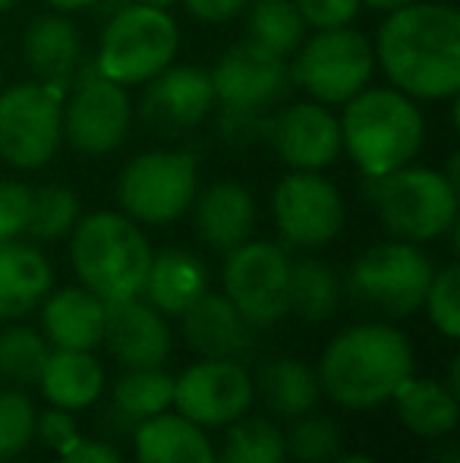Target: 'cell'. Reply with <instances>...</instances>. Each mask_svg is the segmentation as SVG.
Here are the masks:
<instances>
[{"label":"cell","mask_w":460,"mask_h":463,"mask_svg":"<svg viewBox=\"0 0 460 463\" xmlns=\"http://www.w3.org/2000/svg\"><path fill=\"white\" fill-rule=\"evenodd\" d=\"M209 76L218 104H237L252 110H268L294 89L290 63L252 42H239L224 51Z\"/></svg>","instance_id":"obj_16"},{"label":"cell","mask_w":460,"mask_h":463,"mask_svg":"<svg viewBox=\"0 0 460 463\" xmlns=\"http://www.w3.org/2000/svg\"><path fill=\"white\" fill-rule=\"evenodd\" d=\"M32 212V186L19 180H0V243L23 237Z\"/></svg>","instance_id":"obj_39"},{"label":"cell","mask_w":460,"mask_h":463,"mask_svg":"<svg viewBox=\"0 0 460 463\" xmlns=\"http://www.w3.org/2000/svg\"><path fill=\"white\" fill-rule=\"evenodd\" d=\"M290 312L309 325H319L332 318L341 306V278L322 259H296L290 262V293H287Z\"/></svg>","instance_id":"obj_29"},{"label":"cell","mask_w":460,"mask_h":463,"mask_svg":"<svg viewBox=\"0 0 460 463\" xmlns=\"http://www.w3.org/2000/svg\"><path fill=\"white\" fill-rule=\"evenodd\" d=\"M215 129L218 139L230 148H252L268 136V110L237 108V104H215Z\"/></svg>","instance_id":"obj_38"},{"label":"cell","mask_w":460,"mask_h":463,"mask_svg":"<svg viewBox=\"0 0 460 463\" xmlns=\"http://www.w3.org/2000/svg\"><path fill=\"white\" fill-rule=\"evenodd\" d=\"M63 98V139L76 152L99 158L127 142L133 129V104L120 82L99 73L95 61H82Z\"/></svg>","instance_id":"obj_11"},{"label":"cell","mask_w":460,"mask_h":463,"mask_svg":"<svg viewBox=\"0 0 460 463\" xmlns=\"http://www.w3.org/2000/svg\"><path fill=\"white\" fill-rule=\"evenodd\" d=\"M180 51L177 19L158 6L127 4L105 23L95 67L123 89L146 86L167 70Z\"/></svg>","instance_id":"obj_6"},{"label":"cell","mask_w":460,"mask_h":463,"mask_svg":"<svg viewBox=\"0 0 460 463\" xmlns=\"http://www.w3.org/2000/svg\"><path fill=\"white\" fill-rule=\"evenodd\" d=\"M366 195L381 224L407 243H426L457 224V186L442 171L398 167L381 177H366Z\"/></svg>","instance_id":"obj_5"},{"label":"cell","mask_w":460,"mask_h":463,"mask_svg":"<svg viewBox=\"0 0 460 463\" xmlns=\"http://www.w3.org/2000/svg\"><path fill=\"white\" fill-rule=\"evenodd\" d=\"M209 290V269L190 250H161L152 256L142 297L161 316H183Z\"/></svg>","instance_id":"obj_23"},{"label":"cell","mask_w":460,"mask_h":463,"mask_svg":"<svg viewBox=\"0 0 460 463\" xmlns=\"http://www.w3.org/2000/svg\"><path fill=\"white\" fill-rule=\"evenodd\" d=\"M136 463H215V448L202 426L180 413L148 416L136 426Z\"/></svg>","instance_id":"obj_24"},{"label":"cell","mask_w":460,"mask_h":463,"mask_svg":"<svg viewBox=\"0 0 460 463\" xmlns=\"http://www.w3.org/2000/svg\"><path fill=\"white\" fill-rule=\"evenodd\" d=\"M256 382L237 360H202L174 378V403L180 416L202 429L230 426L249 410Z\"/></svg>","instance_id":"obj_14"},{"label":"cell","mask_w":460,"mask_h":463,"mask_svg":"<svg viewBox=\"0 0 460 463\" xmlns=\"http://www.w3.org/2000/svg\"><path fill=\"white\" fill-rule=\"evenodd\" d=\"M44 397L61 410H86L105 394V369L92 350H54L42 369Z\"/></svg>","instance_id":"obj_26"},{"label":"cell","mask_w":460,"mask_h":463,"mask_svg":"<svg viewBox=\"0 0 460 463\" xmlns=\"http://www.w3.org/2000/svg\"><path fill=\"white\" fill-rule=\"evenodd\" d=\"M256 214V199L237 180H218L192 199V221H196L199 240L224 256L252 237Z\"/></svg>","instance_id":"obj_21"},{"label":"cell","mask_w":460,"mask_h":463,"mask_svg":"<svg viewBox=\"0 0 460 463\" xmlns=\"http://www.w3.org/2000/svg\"><path fill=\"white\" fill-rule=\"evenodd\" d=\"M35 403L19 391H0V463L23 454L35 439Z\"/></svg>","instance_id":"obj_36"},{"label":"cell","mask_w":460,"mask_h":463,"mask_svg":"<svg viewBox=\"0 0 460 463\" xmlns=\"http://www.w3.org/2000/svg\"><path fill=\"white\" fill-rule=\"evenodd\" d=\"M218 98L211 89L209 70L199 67H167L146 82L139 101V117L152 133L180 136L202 127L215 110Z\"/></svg>","instance_id":"obj_17"},{"label":"cell","mask_w":460,"mask_h":463,"mask_svg":"<svg viewBox=\"0 0 460 463\" xmlns=\"http://www.w3.org/2000/svg\"><path fill=\"white\" fill-rule=\"evenodd\" d=\"M183 6L192 19H199V23L221 25V23L237 19L239 13H246L249 0H183Z\"/></svg>","instance_id":"obj_42"},{"label":"cell","mask_w":460,"mask_h":463,"mask_svg":"<svg viewBox=\"0 0 460 463\" xmlns=\"http://www.w3.org/2000/svg\"><path fill=\"white\" fill-rule=\"evenodd\" d=\"M436 463H460V454H457V448L455 445H448L442 454L436 458Z\"/></svg>","instance_id":"obj_46"},{"label":"cell","mask_w":460,"mask_h":463,"mask_svg":"<svg viewBox=\"0 0 460 463\" xmlns=\"http://www.w3.org/2000/svg\"><path fill=\"white\" fill-rule=\"evenodd\" d=\"M82 214V205L76 199L73 189L67 186H42L32 189V212H29V224H25V233L32 240H61L67 233H73L76 221Z\"/></svg>","instance_id":"obj_33"},{"label":"cell","mask_w":460,"mask_h":463,"mask_svg":"<svg viewBox=\"0 0 460 463\" xmlns=\"http://www.w3.org/2000/svg\"><path fill=\"white\" fill-rule=\"evenodd\" d=\"M199 193V165L190 152H142L123 167L117 199L136 224H174L192 208Z\"/></svg>","instance_id":"obj_7"},{"label":"cell","mask_w":460,"mask_h":463,"mask_svg":"<svg viewBox=\"0 0 460 463\" xmlns=\"http://www.w3.org/2000/svg\"><path fill=\"white\" fill-rule=\"evenodd\" d=\"M42 4H48L57 13H76V10H89L95 0H42Z\"/></svg>","instance_id":"obj_44"},{"label":"cell","mask_w":460,"mask_h":463,"mask_svg":"<svg viewBox=\"0 0 460 463\" xmlns=\"http://www.w3.org/2000/svg\"><path fill=\"white\" fill-rule=\"evenodd\" d=\"M265 142L294 171H322L344 152L341 120L319 101H294L268 117Z\"/></svg>","instance_id":"obj_15"},{"label":"cell","mask_w":460,"mask_h":463,"mask_svg":"<svg viewBox=\"0 0 460 463\" xmlns=\"http://www.w3.org/2000/svg\"><path fill=\"white\" fill-rule=\"evenodd\" d=\"M432 278L436 269L417 243L391 240V243L372 246L356 259L347 287L356 303L400 318L426 303Z\"/></svg>","instance_id":"obj_9"},{"label":"cell","mask_w":460,"mask_h":463,"mask_svg":"<svg viewBox=\"0 0 460 463\" xmlns=\"http://www.w3.org/2000/svg\"><path fill=\"white\" fill-rule=\"evenodd\" d=\"M54 275L35 246L0 243V318H19L32 312L51 293Z\"/></svg>","instance_id":"obj_25"},{"label":"cell","mask_w":460,"mask_h":463,"mask_svg":"<svg viewBox=\"0 0 460 463\" xmlns=\"http://www.w3.org/2000/svg\"><path fill=\"white\" fill-rule=\"evenodd\" d=\"M306 29L294 0H249L246 6V42L284 57L296 54L306 42Z\"/></svg>","instance_id":"obj_30"},{"label":"cell","mask_w":460,"mask_h":463,"mask_svg":"<svg viewBox=\"0 0 460 463\" xmlns=\"http://www.w3.org/2000/svg\"><path fill=\"white\" fill-rule=\"evenodd\" d=\"M375 61L398 92L413 101H445L460 92V13L426 4L388 13L375 38Z\"/></svg>","instance_id":"obj_1"},{"label":"cell","mask_w":460,"mask_h":463,"mask_svg":"<svg viewBox=\"0 0 460 463\" xmlns=\"http://www.w3.org/2000/svg\"><path fill=\"white\" fill-rule=\"evenodd\" d=\"M287 460V445L284 432L271 420H233L228 439L221 445V454H215V463H284Z\"/></svg>","instance_id":"obj_32"},{"label":"cell","mask_w":460,"mask_h":463,"mask_svg":"<svg viewBox=\"0 0 460 463\" xmlns=\"http://www.w3.org/2000/svg\"><path fill=\"white\" fill-rule=\"evenodd\" d=\"M284 445H287V454H294L300 463H332L344 448V435L332 416L303 413L284 435Z\"/></svg>","instance_id":"obj_35"},{"label":"cell","mask_w":460,"mask_h":463,"mask_svg":"<svg viewBox=\"0 0 460 463\" xmlns=\"http://www.w3.org/2000/svg\"><path fill=\"white\" fill-rule=\"evenodd\" d=\"M0 80H4V70H0Z\"/></svg>","instance_id":"obj_50"},{"label":"cell","mask_w":460,"mask_h":463,"mask_svg":"<svg viewBox=\"0 0 460 463\" xmlns=\"http://www.w3.org/2000/svg\"><path fill=\"white\" fill-rule=\"evenodd\" d=\"M23 61L29 73L35 76V82L67 92L73 76L80 73L82 61H86L82 35L73 19H67L57 10L32 16L23 32Z\"/></svg>","instance_id":"obj_18"},{"label":"cell","mask_w":460,"mask_h":463,"mask_svg":"<svg viewBox=\"0 0 460 463\" xmlns=\"http://www.w3.org/2000/svg\"><path fill=\"white\" fill-rule=\"evenodd\" d=\"M296 10H300L303 23L319 29H341L350 25L360 13V0H294Z\"/></svg>","instance_id":"obj_40"},{"label":"cell","mask_w":460,"mask_h":463,"mask_svg":"<svg viewBox=\"0 0 460 463\" xmlns=\"http://www.w3.org/2000/svg\"><path fill=\"white\" fill-rule=\"evenodd\" d=\"M391 401L398 403L400 422L423 439H445L457 429V394H451L442 382L410 375Z\"/></svg>","instance_id":"obj_27"},{"label":"cell","mask_w":460,"mask_h":463,"mask_svg":"<svg viewBox=\"0 0 460 463\" xmlns=\"http://www.w3.org/2000/svg\"><path fill=\"white\" fill-rule=\"evenodd\" d=\"M63 146V92L19 82L0 92V158L16 171H38Z\"/></svg>","instance_id":"obj_10"},{"label":"cell","mask_w":460,"mask_h":463,"mask_svg":"<svg viewBox=\"0 0 460 463\" xmlns=\"http://www.w3.org/2000/svg\"><path fill=\"white\" fill-rule=\"evenodd\" d=\"M332 463H375V460L366 458V454H344V458L338 454V458H334Z\"/></svg>","instance_id":"obj_47"},{"label":"cell","mask_w":460,"mask_h":463,"mask_svg":"<svg viewBox=\"0 0 460 463\" xmlns=\"http://www.w3.org/2000/svg\"><path fill=\"white\" fill-rule=\"evenodd\" d=\"M101 344H108L114 360L127 369H155L164 366V360L171 356L174 337L164 316L136 297L108 306V325Z\"/></svg>","instance_id":"obj_19"},{"label":"cell","mask_w":460,"mask_h":463,"mask_svg":"<svg viewBox=\"0 0 460 463\" xmlns=\"http://www.w3.org/2000/svg\"><path fill=\"white\" fill-rule=\"evenodd\" d=\"M152 256L146 233L123 212L86 214L76 221L70 240L76 278L108 306L142 297Z\"/></svg>","instance_id":"obj_4"},{"label":"cell","mask_w":460,"mask_h":463,"mask_svg":"<svg viewBox=\"0 0 460 463\" xmlns=\"http://www.w3.org/2000/svg\"><path fill=\"white\" fill-rule=\"evenodd\" d=\"M51 356L48 337H42L35 328L13 325L0 331V375L19 384H32L42 378V369Z\"/></svg>","instance_id":"obj_34"},{"label":"cell","mask_w":460,"mask_h":463,"mask_svg":"<svg viewBox=\"0 0 460 463\" xmlns=\"http://www.w3.org/2000/svg\"><path fill=\"white\" fill-rule=\"evenodd\" d=\"M42 325L54 350H95L105 341L108 303L86 287H63L48 297Z\"/></svg>","instance_id":"obj_22"},{"label":"cell","mask_w":460,"mask_h":463,"mask_svg":"<svg viewBox=\"0 0 460 463\" xmlns=\"http://www.w3.org/2000/svg\"><path fill=\"white\" fill-rule=\"evenodd\" d=\"M362 6H369V10H381V13H394L400 10V6H410L417 4V0H360Z\"/></svg>","instance_id":"obj_45"},{"label":"cell","mask_w":460,"mask_h":463,"mask_svg":"<svg viewBox=\"0 0 460 463\" xmlns=\"http://www.w3.org/2000/svg\"><path fill=\"white\" fill-rule=\"evenodd\" d=\"M375 73V48L362 32L319 29L296 48L290 80L319 104H344L369 86Z\"/></svg>","instance_id":"obj_8"},{"label":"cell","mask_w":460,"mask_h":463,"mask_svg":"<svg viewBox=\"0 0 460 463\" xmlns=\"http://www.w3.org/2000/svg\"><path fill=\"white\" fill-rule=\"evenodd\" d=\"M114 416L127 426H139L148 416L164 413L174 403V378L161 366L129 369L114 384Z\"/></svg>","instance_id":"obj_31"},{"label":"cell","mask_w":460,"mask_h":463,"mask_svg":"<svg viewBox=\"0 0 460 463\" xmlns=\"http://www.w3.org/2000/svg\"><path fill=\"white\" fill-rule=\"evenodd\" d=\"M426 120L410 95L398 89H362L344 101L341 142L362 177H381L410 165L423 148Z\"/></svg>","instance_id":"obj_3"},{"label":"cell","mask_w":460,"mask_h":463,"mask_svg":"<svg viewBox=\"0 0 460 463\" xmlns=\"http://www.w3.org/2000/svg\"><path fill=\"white\" fill-rule=\"evenodd\" d=\"M413 375L410 341L381 322L353 325L325 347L319 384L334 403L350 410L379 407Z\"/></svg>","instance_id":"obj_2"},{"label":"cell","mask_w":460,"mask_h":463,"mask_svg":"<svg viewBox=\"0 0 460 463\" xmlns=\"http://www.w3.org/2000/svg\"><path fill=\"white\" fill-rule=\"evenodd\" d=\"M133 4H142V6H158V10H171L174 4H180V0H133Z\"/></svg>","instance_id":"obj_48"},{"label":"cell","mask_w":460,"mask_h":463,"mask_svg":"<svg viewBox=\"0 0 460 463\" xmlns=\"http://www.w3.org/2000/svg\"><path fill=\"white\" fill-rule=\"evenodd\" d=\"M19 0H0V13H6V10H13V6H16Z\"/></svg>","instance_id":"obj_49"},{"label":"cell","mask_w":460,"mask_h":463,"mask_svg":"<svg viewBox=\"0 0 460 463\" xmlns=\"http://www.w3.org/2000/svg\"><path fill=\"white\" fill-rule=\"evenodd\" d=\"M271 214L284 243L296 250H319L344 227V199L319 171H294L275 186Z\"/></svg>","instance_id":"obj_13"},{"label":"cell","mask_w":460,"mask_h":463,"mask_svg":"<svg viewBox=\"0 0 460 463\" xmlns=\"http://www.w3.org/2000/svg\"><path fill=\"white\" fill-rule=\"evenodd\" d=\"M183 337L205 360H243L252 354L256 328L237 312L224 293L205 290L183 312Z\"/></svg>","instance_id":"obj_20"},{"label":"cell","mask_w":460,"mask_h":463,"mask_svg":"<svg viewBox=\"0 0 460 463\" xmlns=\"http://www.w3.org/2000/svg\"><path fill=\"white\" fill-rule=\"evenodd\" d=\"M258 394L277 416L296 420L303 413H313L319 403V372L294 356H277V360L262 363L258 369Z\"/></svg>","instance_id":"obj_28"},{"label":"cell","mask_w":460,"mask_h":463,"mask_svg":"<svg viewBox=\"0 0 460 463\" xmlns=\"http://www.w3.org/2000/svg\"><path fill=\"white\" fill-rule=\"evenodd\" d=\"M61 463H123L117 448L105 445V441H86L80 439L70 451L61 454Z\"/></svg>","instance_id":"obj_43"},{"label":"cell","mask_w":460,"mask_h":463,"mask_svg":"<svg viewBox=\"0 0 460 463\" xmlns=\"http://www.w3.org/2000/svg\"><path fill=\"white\" fill-rule=\"evenodd\" d=\"M35 435L48 448H54L57 454L70 451V448L82 439L80 426H76V420L70 416V410H61V407H54V410H48V413L38 416V420H35Z\"/></svg>","instance_id":"obj_41"},{"label":"cell","mask_w":460,"mask_h":463,"mask_svg":"<svg viewBox=\"0 0 460 463\" xmlns=\"http://www.w3.org/2000/svg\"><path fill=\"white\" fill-rule=\"evenodd\" d=\"M423 306L429 309L432 325H436L448 341H457L460 337V269L457 265H448V269H442L432 278Z\"/></svg>","instance_id":"obj_37"},{"label":"cell","mask_w":460,"mask_h":463,"mask_svg":"<svg viewBox=\"0 0 460 463\" xmlns=\"http://www.w3.org/2000/svg\"><path fill=\"white\" fill-rule=\"evenodd\" d=\"M290 262L284 246L268 240H246L228 252L224 297L256 331L271 328L290 312Z\"/></svg>","instance_id":"obj_12"}]
</instances>
